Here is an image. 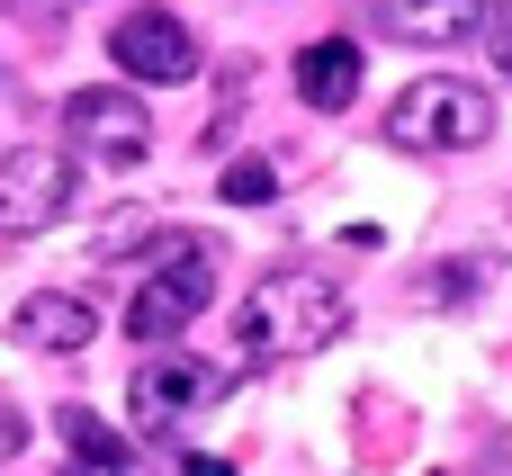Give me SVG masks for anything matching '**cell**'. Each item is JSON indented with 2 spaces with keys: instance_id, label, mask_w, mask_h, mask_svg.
<instances>
[{
  "instance_id": "10",
  "label": "cell",
  "mask_w": 512,
  "mask_h": 476,
  "mask_svg": "<svg viewBox=\"0 0 512 476\" xmlns=\"http://www.w3.org/2000/svg\"><path fill=\"white\" fill-rule=\"evenodd\" d=\"M378 27H396L405 45H468L486 27V0H378Z\"/></svg>"
},
{
  "instance_id": "3",
  "label": "cell",
  "mask_w": 512,
  "mask_h": 476,
  "mask_svg": "<svg viewBox=\"0 0 512 476\" xmlns=\"http://www.w3.org/2000/svg\"><path fill=\"white\" fill-rule=\"evenodd\" d=\"M486 135H495V90L459 81V72H423L387 108V144H405V153H477Z\"/></svg>"
},
{
  "instance_id": "2",
  "label": "cell",
  "mask_w": 512,
  "mask_h": 476,
  "mask_svg": "<svg viewBox=\"0 0 512 476\" xmlns=\"http://www.w3.org/2000/svg\"><path fill=\"white\" fill-rule=\"evenodd\" d=\"M216 234H162L153 243V270L135 279V297H126V342H153V351H171L198 315H207V297H216Z\"/></svg>"
},
{
  "instance_id": "6",
  "label": "cell",
  "mask_w": 512,
  "mask_h": 476,
  "mask_svg": "<svg viewBox=\"0 0 512 476\" xmlns=\"http://www.w3.org/2000/svg\"><path fill=\"white\" fill-rule=\"evenodd\" d=\"M63 126H72V144H81L90 162H117V171L153 153V117H144V99H135L126 81L72 90V99H63Z\"/></svg>"
},
{
  "instance_id": "17",
  "label": "cell",
  "mask_w": 512,
  "mask_h": 476,
  "mask_svg": "<svg viewBox=\"0 0 512 476\" xmlns=\"http://www.w3.org/2000/svg\"><path fill=\"white\" fill-rule=\"evenodd\" d=\"M180 476H234V459H180Z\"/></svg>"
},
{
  "instance_id": "5",
  "label": "cell",
  "mask_w": 512,
  "mask_h": 476,
  "mask_svg": "<svg viewBox=\"0 0 512 476\" xmlns=\"http://www.w3.org/2000/svg\"><path fill=\"white\" fill-rule=\"evenodd\" d=\"M225 387H234L225 369H207V360H189V351H153V360L135 369L126 405H135V432H153V441H180V423H189V414H207Z\"/></svg>"
},
{
  "instance_id": "12",
  "label": "cell",
  "mask_w": 512,
  "mask_h": 476,
  "mask_svg": "<svg viewBox=\"0 0 512 476\" xmlns=\"http://www.w3.org/2000/svg\"><path fill=\"white\" fill-rule=\"evenodd\" d=\"M54 423H63V441H72V459H108V450H126V441H117V432H108V423H99L90 405H63Z\"/></svg>"
},
{
  "instance_id": "4",
  "label": "cell",
  "mask_w": 512,
  "mask_h": 476,
  "mask_svg": "<svg viewBox=\"0 0 512 476\" xmlns=\"http://www.w3.org/2000/svg\"><path fill=\"white\" fill-rule=\"evenodd\" d=\"M72 198H81V171H72L63 144H18V153H0V234H9V243L54 234V225L72 216Z\"/></svg>"
},
{
  "instance_id": "14",
  "label": "cell",
  "mask_w": 512,
  "mask_h": 476,
  "mask_svg": "<svg viewBox=\"0 0 512 476\" xmlns=\"http://www.w3.org/2000/svg\"><path fill=\"white\" fill-rule=\"evenodd\" d=\"M486 36H495V63L512 72V0H486Z\"/></svg>"
},
{
  "instance_id": "1",
  "label": "cell",
  "mask_w": 512,
  "mask_h": 476,
  "mask_svg": "<svg viewBox=\"0 0 512 476\" xmlns=\"http://www.w3.org/2000/svg\"><path fill=\"white\" fill-rule=\"evenodd\" d=\"M342 324H351V297H342V279H333V270H306V261H288V270H270V279L243 297V315H234V342H243V369H279V360H306V351L342 342Z\"/></svg>"
},
{
  "instance_id": "9",
  "label": "cell",
  "mask_w": 512,
  "mask_h": 476,
  "mask_svg": "<svg viewBox=\"0 0 512 476\" xmlns=\"http://www.w3.org/2000/svg\"><path fill=\"white\" fill-rule=\"evenodd\" d=\"M297 99L324 108V117H342V108L360 99V45H351V36H315V45H297Z\"/></svg>"
},
{
  "instance_id": "7",
  "label": "cell",
  "mask_w": 512,
  "mask_h": 476,
  "mask_svg": "<svg viewBox=\"0 0 512 476\" xmlns=\"http://www.w3.org/2000/svg\"><path fill=\"white\" fill-rule=\"evenodd\" d=\"M108 63H117L126 81H144V90H171V81H198V36H189L171 9H135V18H117Z\"/></svg>"
},
{
  "instance_id": "16",
  "label": "cell",
  "mask_w": 512,
  "mask_h": 476,
  "mask_svg": "<svg viewBox=\"0 0 512 476\" xmlns=\"http://www.w3.org/2000/svg\"><path fill=\"white\" fill-rule=\"evenodd\" d=\"M18 450H27V414H18V405H9V396H0V468H9V459H18Z\"/></svg>"
},
{
  "instance_id": "13",
  "label": "cell",
  "mask_w": 512,
  "mask_h": 476,
  "mask_svg": "<svg viewBox=\"0 0 512 476\" xmlns=\"http://www.w3.org/2000/svg\"><path fill=\"white\" fill-rule=\"evenodd\" d=\"M270 189H279V171H270V162H261V153H252V162H234V171H225V198H234V207H261V198H270Z\"/></svg>"
},
{
  "instance_id": "11",
  "label": "cell",
  "mask_w": 512,
  "mask_h": 476,
  "mask_svg": "<svg viewBox=\"0 0 512 476\" xmlns=\"http://www.w3.org/2000/svg\"><path fill=\"white\" fill-rule=\"evenodd\" d=\"M495 279V252H468V261H432V279H414V306H450V297H486Z\"/></svg>"
},
{
  "instance_id": "8",
  "label": "cell",
  "mask_w": 512,
  "mask_h": 476,
  "mask_svg": "<svg viewBox=\"0 0 512 476\" xmlns=\"http://www.w3.org/2000/svg\"><path fill=\"white\" fill-rule=\"evenodd\" d=\"M9 342H18V351H45V360H72V351H90V342H99V315H90L81 297L36 288V297L9 315Z\"/></svg>"
},
{
  "instance_id": "18",
  "label": "cell",
  "mask_w": 512,
  "mask_h": 476,
  "mask_svg": "<svg viewBox=\"0 0 512 476\" xmlns=\"http://www.w3.org/2000/svg\"><path fill=\"white\" fill-rule=\"evenodd\" d=\"M36 9H90V0H36Z\"/></svg>"
},
{
  "instance_id": "15",
  "label": "cell",
  "mask_w": 512,
  "mask_h": 476,
  "mask_svg": "<svg viewBox=\"0 0 512 476\" xmlns=\"http://www.w3.org/2000/svg\"><path fill=\"white\" fill-rule=\"evenodd\" d=\"M63 476H144V468H135V450H108V459H72Z\"/></svg>"
}]
</instances>
